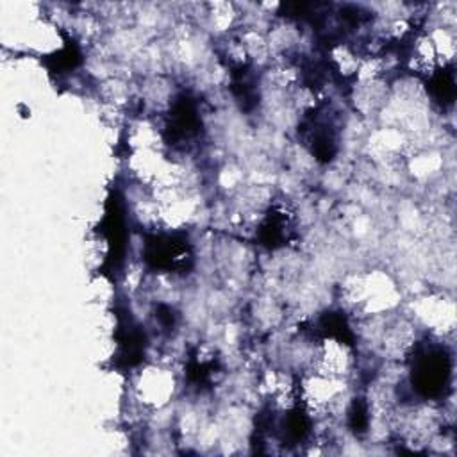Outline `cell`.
I'll use <instances>...</instances> for the list:
<instances>
[{
	"instance_id": "obj_1",
	"label": "cell",
	"mask_w": 457,
	"mask_h": 457,
	"mask_svg": "<svg viewBox=\"0 0 457 457\" xmlns=\"http://www.w3.org/2000/svg\"><path fill=\"white\" fill-rule=\"evenodd\" d=\"M173 391V377L168 370H161L157 366L148 368L139 380V395L145 402L161 405Z\"/></svg>"
}]
</instances>
